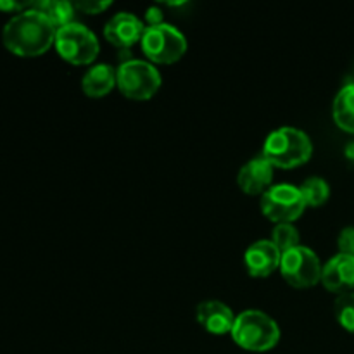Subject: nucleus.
<instances>
[{"instance_id":"obj_8","label":"nucleus","mask_w":354,"mask_h":354,"mask_svg":"<svg viewBox=\"0 0 354 354\" xmlns=\"http://www.w3.org/2000/svg\"><path fill=\"white\" fill-rule=\"evenodd\" d=\"M306 209L299 187L289 183L272 185L261 196V211L266 218L277 223H290Z\"/></svg>"},{"instance_id":"obj_22","label":"nucleus","mask_w":354,"mask_h":354,"mask_svg":"<svg viewBox=\"0 0 354 354\" xmlns=\"http://www.w3.org/2000/svg\"><path fill=\"white\" fill-rule=\"evenodd\" d=\"M145 19H147L149 26H156V24L162 23V10L159 7H149L147 12H145Z\"/></svg>"},{"instance_id":"obj_11","label":"nucleus","mask_w":354,"mask_h":354,"mask_svg":"<svg viewBox=\"0 0 354 354\" xmlns=\"http://www.w3.org/2000/svg\"><path fill=\"white\" fill-rule=\"evenodd\" d=\"M322 283L330 292L344 294L354 289V256L335 254L322 268Z\"/></svg>"},{"instance_id":"obj_17","label":"nucleus","mask_w":354,"mask_h":354,"mask_svg":"<svg viewBox=\"0 0 354 354\" xmlns=\"http://www.w3.org/2000/svg\"><path fill=\"white\" fill-rule=\"evenodd\" d=\"M299 190L304 203H306V207L322 206L330 197V185L324 178H320V176H311V178L304 180Z\"/></svg>"},{"instance_id":"obj_3","label":"nucleus","mask_w":354,"mask_h":354,"mask_svg":"<svg viewBox=\"0 0 354 354\" xmlns=\"http://www.w3.org/2000/svg\"><path fill=\"white\" fill-rule=\"evenodd\" d=\"M230 334L241 348L254 353L270 351L280 341L277 322L259 310H248L237 315Z\"/></svg>"},{"instance_id":"obj_19","label":"nucleus","mask_w":354,"mask_h":354,"mask_svg":"<svg viewBox=\"0 0 354 354\" xmlns=\"http://www.w3.org/2000/svg\"><path fill=\"white\" fill-rule=\"evenodd\" d=\"M272 242L280 249V252H286L301 245L299 232L292 223H279L272 232Z\"/></svg>"},{"instance_id":"obj_4","label":"nucleus","mask_w":354,"mask_h":354,"mask_svg":"<svg viewBox=\"0 0 354 354\" xmlns=\"http://www.w3.org/2000/svg\"><path fill=\"white\" fill-rule=\"evenodd\" d=\"M116 85L128 99L149 100L161 86V75L152 62L130 59L116 69Z\"/></svg>"},{"instance_id":"obj_20","label":"nucleus","mask_w":354,"mask_h":354,"mask_svg":"<svg viewBox=\"0 0 354 354\" xmlns=\"http://www.w3.org/2000/svg\"><path fill=\"white\" fill-rule=\"evenodd\" d=\"M337 244L342 254L354 256V227H348L341 232Z\"/></svg>"},{"instance_id":"obj_6","label":"nucleus","mask_w":354,"mask_h":354,"mask_svg":"<svg viewBox=\"0 0 354 354\" xmlns=\"http://www.w3.org/2000/svg\"><path fill=\"white\" fill-rule=\"evenodd\" d=\"M140 44L149 61L159 62V64L176 62L187 50V38L178 28L168 23L145 28Z\"/></svg>"},{"instance_id":"obj_1","label":"nucleus","mask_w":354,"mask_h":354,"mask_svg":"<svg viewBox=\"0 0 354 354\" xmlns=\"http://www.w3.org/2000/svg\"><path fill=\"white\" fill-rule=\"evenodd\" d=\"M57 28L40 10L30 9L16 14L7 21L2 41L7 50L19 57H37L45 54L55 41Z\"/></svg>"},{"instance_id":"obj_18","label":"nucleus","mask_w":354,"mask_h":354,"mask_svg":"<svg viewBox=\"0 0 354 354\" xmlns=\"http://www.w3.org/2000/svg\"><path fill=\"white\" fill-rule=\"evenodd\" d=\"M334 310L341 327L354 334V292L339 294Z\"/></svg>"},{"instance_id":"obj_23","label":"nucleus","mask_w":354,"mask_h":354,"mask_svg":"<svg viewBox=\"0 0 354 354\" xmlns=\"http://www.w3.org/2000/svg\"><path fill=\"white\" fill-rule=\"evenodd\" d=\"M344 154H346V158H348L349 161H351L353 165H354V140H353V142H349V144L346 145Z\"/></svg>"},{"instance_id":"obj_13","label":"nucleus","mask_w":354,"mask_h":354,"mask_svg":"<svg viewBox=\"0 0 354 354\" xmlns=\"http://www.w3.org/2000/svg\"><path fill=\"white\" fill-rule=\"evenodd\" d=\"M196 315L199 324L214 335H223L232 332L235 318H237L234 311L221 301H203L197 306Z\"/></svg>"},{"instance_id":"obj_10","label":"nucleus","mask_w":354,"mask_h":354,"mask_svg":"<svg viewBox=\"0 0 354 354\" xmlns=\"http://www.w3.org/2000/svg\"><path fill=\"white\" fill-rule=\"evenodd\" d=\"M282 252L272 241H258L248 248L244 254L245 268L249 275L256 279H265L280 268Z\"/></svg>"},{"instance_id":"obj_9","label":"nucleus","mask_w":354,"mask_h":354,"mask_svg":"<svg viewBox=\"0 0 354 354\" xmlns=\"http://www.w3.org/2000/svg\"><path fill=\"white\" fill-rule=\"evenodd\" d=\"M145 24L131 12H118L104 28V37L120 48H130L142 40Z\"/></svg>"},{"instance_id":"obj_12","label":"nucleus","mask_w":354,"mask_h":354,"mask_svg":"<svg viewBox=\"0 0 354 354\" xmlns=\"http://www.w3.org/2000/svg\"><path fill=\"white\" fill-rule=\"evenodd\" d=\"M273 180V166L265 156L251 159L241 168L237 176V182L241 189L249 196L256 194H265L272 187Z\"/></svg>"},{"instance_id":"obj_15","label":"nucleus","mask_w":354,"mask_h":354,"mask_svg":"<svg viewBox=\"0 0 354 354\" xmlns=\"http://www.w3.org/2000/svg\"><path fill=\"white\" fill-rule=\"evenodd\" d=\"M334 121L341 130L354 133V82L339 90L332 107Z\"/></svg>"},{"instance_id":"obj_14","label":"nucleus","mask_w":354,"mask_h":354,"mask_svg":"<svg viewBox=\"0 0 354 354\" xmlns=\"http://www.w3.org/2000/svg\"><path fill=\"white\" fill-rule=\"evenodd\" d=\"M116 85V71L109 64H95L85 71L82 78V88L88 97L99 99L109 93Z\"/></svg>"},{"instance_id":"obj_2","label":"nucleus","mask_w":354,"mask_h":354,"mask_svg":"<svg viewBox=\"0 0 354 354\" xmlns=\"http://www.w3.org/2000/svg\"><path fill=\"white\" fill-rule=\"evenodd\" d=\"M313 154V144L306 131L294 127H282L272 131L263 145V156L273 168L292 169L304 165Z\"/></svg>"},{"instance_id":"obj_21","label":"nucleus","mask_w":354,"mask_h":354,"mask_svg":"<svg viewBox=\"0 0 354 354\" xmlns=\"http://www.w3.org/2000/svg\"><path fill=\"white\" fill-rule=\"evenodd\" d=\"M111 6L109 0H104V2H99V0H86V2H78L75 3L76 10H82L85 14H100Z\"/></svg>"},{"instance_id":"obj_7","label":"nucleus","mask_w":354,"mask_h":354,"mask_svg":"<svg viewBox=\"0 0 354 354\" xmlns=\"http://www.w3.org/2000/svg\"><path fill=\"white\" fill-rule=\"evenodd\" d=\"M320 259L317 252L306 245H297L282 252L280 259V273L289 286L296 289H308L322 282Z\"/></svg>"},{"instance_id":"obj_5","label":"nucleus","mask_w":354,"mask_h":354,"mask_svg":"<svg viewBox=\"0 0 354 354\" xmlns=\"http://www.w3.org/2000/svg\"><path fill=\"white\" fill-rule=\"evenodd\" d=\"M55 48L64 61L71 64H90L99 55L100 45L95 33L82 23H69L57 28Z\"/></svg>"},{"instance_id":"obj_16","label":"nucleus","mask_w":354,"mask_h":354,"mask_svg":"<svg viewBox=\"0 0 354 354\" xmlns=\"http://www.w3.org/2000/svg\"><path fill=\"white\" fill-rule=\"evenodd\" d=\"M31 7L45 14L55 28H62L73 23L76 10L75 3L62 2V0H40V2H31Z\"/></svg>"}]
</instances>
